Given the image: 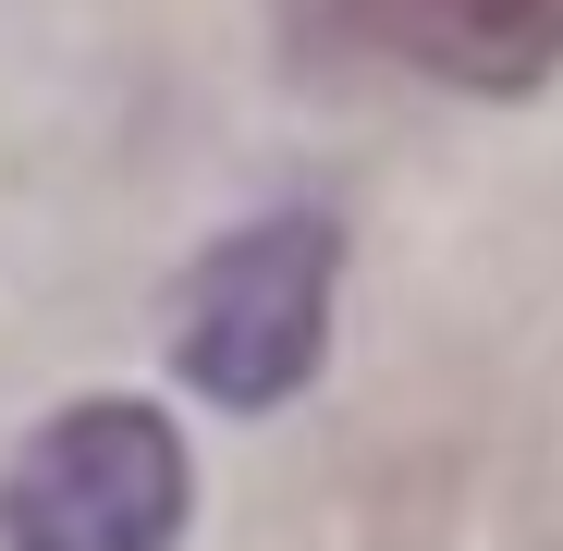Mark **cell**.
<instances>
[{"label":"cell","instance_id":"3957f363","mask_svg":"<svg viewBox=\"0 0 563 551\" xmlns=\"http://www.w3.org/2000/svg\"><path fill=\"white\" fill-rule=\"evenodd\" d=\"M307 37L331 49H380L405 74L478 86V99H515L563 62V0H319Z\"/></svg>","mask_w":563,"mask_h":551},{"label":"cell","instance_id":"6da1fadb","mask_svg":"<svg viewBox=\"0 0 563 551\" xmlns=\"http://www.w3.org/2000/svg\"><path fill=\"white\" fill-rule=\"evenodd\" d=\"M172 527H184V441L147 405H62L0 478L13 551H172Z\"/></svg>","mask_w":563,"mask_h":551},{"label":"cell","instance_id":"7a4b0ae2","mask_svg":"<svg viewBox=\"0 0 563 551\" xmlns=\"http://www.w3.org/2000/svg\"><path fill=\"white\" fill-rule=\"evenodd\" d=\"M331 331V221H257L209 245V269L184 283V381L221 405H282L319 367Z\"/></svg>","mask_w":563,"mask_h":551}]
</instances>
